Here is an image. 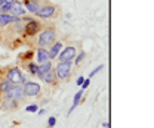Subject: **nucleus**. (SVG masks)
I'll list each match as a JSON object with an SVG mask.
<instances>
[{
  "label": "nucleus",
  "mask_w": 154,
  "mask_h": 128,
  "mask_svg": "<svg viewBox=\"0 0 154 128\" xmlns=\"http://www.w3.org/2000/svg\"><path fill=\"white\" fill-rule=\"evenodd\" d=\"M57 41V31L54 27H46L42 28V31L38 33L37 37V44L38 47H49Z\"/></svg>",
  "instance_id": "f257e3e1"
},
{
  "label": "nucleus",
  "mask_w": 154,
  "mask_h": 128,
  "mask_svg": "<svg viewBox=\"0 0 154 128\" xmlns=\"http://www.w3.org/2000/svg\"><path fill=\"white\" fill-rule=\"evenodd\" d=\"M3 94H5V102H11V100L21 102V100L25 99L22 84H12V87H11L6 93H3Z\"/></svg>",
  "instance_id": "f03ea898"
},
{
  "label": "nucleus",
  "mask_w": 154,
  "mask_h": 128,
  "mask_svg": "<svg viewBox=\"0 0 154 128\" xmlns=\"http://www.w3.org/2000/svg\"><path fill=\"white\" fill-rule=\"evenodd\" d=\"M73 62H58V65L54 68L55 74H57L58 81H67L71 75V69H73Z\"/></svg>",
  "instance_id": "7ed1b4c3"
},
{
  "label": "nucleus",
  "mask_w": 154,
  "mask_h": 128,
  "mask_svg": "<svg viewBox=\"0 0 154 128\" xmlns=\"http://www.w3.org/2000/svg\"><path fill=\"white\" fill-rule=\"evenodd\" d=\"M42 22H38L37 19H30V21H27V22H24V34H25V37H34L37 36L38 33L42 31Z\"/></svg>",
  "instance_id": "20e7f679"
},
{
  "label": "nucleus",
  "mask_w": 154,
  "mask_h": 128,
  "mask_svg": "<svg viewBox=\"0 0 154 128\" xmlns=\"http://www.w3.org/2000/svg\"><path fill=\"white\" fill-rule=\"evenodd\" d=\"M57 10H58V7L55 4L45 3V4L40 6V9L36 12V16H38V18H42V19H51V18H54V16H57Z\"/></svg>",
  "instance_id": "39448f33"
},
{
  "label": "nucleus",
  "mask_w": 154,
  "mask_h": 128,
  "mask_svg": "<svg viewBox=\"0 0 154 128\" xmlns=\"http://www.w3.org/2000/svg\"><path fill=\"white\" fill-rule=\"evenodd\" d=\"M6 78H8L12 84H24V83L27 81L25 75L22 74L21 68H18V66L11 68V69L8 71V74H6Z\"/></svg>",
  "instance_id": "423d86ee"
},
{
  "label": "nucleus",
  "mask_w": 154,
  "mask_h": 128,
  "mask_svg": "<svg viewBox=\"0 0 154 128\" xmlns=\"http://www.w3.org/2000/svg\"><path fill=\"white\" fill-rule=\"evenodd\" d=\"M22 89H24L25 97H36L42 92V86L38 83H34V81H25L22 84Z\"/></svg>",
  "instance_id": "0eeeda50"
},
{
  "label": "nucleus",
  "mask_w": 154,
  "mask_h": 128,
  "mask_svg": "<svg viewBox=\"0 0 154 128\" xmlns=\"http://www.w3.org/2000/svg\"><path fill=\"white\" fill-rule=\"evenodd\" d=\"M76 55H77L76 47L74 46H67V47L61 49V52L58 53V59H59V62H73Z\"/></svg>",
  "instance_id": "6e6552de"
},
{
  "label": "nucleus",
  "mask_w": 154,
  "mask_h": 128,
  "mask_svg": "<svg viewBox=\"0 0 154 128\" xmlns=\"http://www.w3.org/2000/svg\"><path fill=\"white\" fill-rule=\"evenodd\" d=\"M9 13L11 15H14V16H18V18H22V16H25L28 12H27V9L24 7V4L18 1V0H15L14 3H12V7H11V10H9Z\"/></svg>",
  "instance_id": "1a4fd4ad"
},
{
  "label": "nucleus",
  "mask_w": 154,
  "mask_h": 128,
  "mask_svg": "<svg viewBox=\"0 0 154 128\" xmlns=\"http://www.w3.org/2000/svg\"><path fill=\"white\" fill-rule=\"evenodd\" d=\"M36 60H37L38 65L52 60V59H51V55H49V50H48L46 47H37V50H36Z\"/></svg>",
  "instance_id": "9d476101"
},
{
  "label": "nucleus",
  "mask_w": 154,
  "mask_h": 128,
  "mask_svg": "<svg viewBox=\"0 0 154 128\" xmlns=\"http://www.w3.org/2000/svg\"><path fill=\"white\" fill-rule=\"evenodd\" d=\"M19 21H21V18L14 16L11 13H0V28L9 27L11 24H15V22H19Z\"/></svg>",
  "instance_id": "9b49d317"
},
{
  "label": "nucleus",
  "mask_w": 154,
  "mask_h": 128,
  "mask_svg": "<svg viewBox=\"0 0 154 128\" xmlns=\"http://www.w3.org/2000/svg\"><path fill=\"white\" fill-rule=\"evenodd\" d=\"M22 4H24V7L27 9V12L36 15V12L40 9V6H42V1H40V0H25V1H22Z\"/></svg>",
  "instance_id": "f8f14e48"
},
{
  "label": "nucleus",
  "mask_w": 154,
  "mask_h": 128,
  "mask_svg": "<svg viewBox=\"0 0 154 128\" xmlns=\"http://www.w3.org/2000/svg\"><path fill=\"white\" fill-rule=\"evenodd\" d=\"M42 81H45V83H46V84H49V86H57L58 84V78H57V74H55V69H54V68H51L48 72L43 75Z\"/></svg>",
  "instance_id": "ddd939ff"
},
{
  "label": "nucleus",
  "mask_w": 154,
  "mask_h": 128,
  "mask_svg": "<svg viewBox=\"0 0 154 128\" xmlns=\"http://www.w3.org/2000/svg\"><path fill=\"white\" fill-rule=\"evenodd\" d=\"M51 68H52V62H51V60H49V62H45V63H40V65H38V68H37V74H36V77L42 80V78H43V75L48 72Z\"/></svg>",
  "instance_id": "4468645a"
},
{
  "label": "nucleus",
  "mask_w": 154,
  "mask_h": 128,
  "mask_svg": "<svg viewBox=\"0 0 154 128\" xmlns=\"http://www.w3.org/2000/svg\"><path fill=\"white\" fill-rule=\"evenodd\" d=\"M64 46H62V43L61 41H55L52 46H51V49H49V55H51V59H55L58 56V53L61 52V49H62Z\"/></svg>",
  "instance_id": "2eb2a0df"
},
{
  "label": "nucleus",
  "mask_w": 154,
  "mask_h": 128,
  "mask_svg": "<svg viewBox=\"0 0 154 128\" xmlns=\"http://www.w3.org/2000/svg\"><path fill=\"white\" fill-rule=\"evenodd\" d=\"M83 94H85V92H83V90H80V92L76 93V96H74V100H73V105H71V108L68 109V115H71V113H73V110H74L77 106H79V103L82 102V97H83Z\"/></svg>",
  "instance_id": "dca6fc26"
},
{
  "label": "nucleus",
  "mask_w": 154,
  "mask_h": 128,
  "mask_svg": "<svg viewBox=\"0 0 154 128\" xmlns=\"http://www.w3.org/2000/svg\"><path fill=\"white\" fill-rule=\"evenodd\" d=\"M37 68H38L37 62H34V60L25 62V69H27V72L30 74V75H34V77H36V74H37Z\"/></svg>",
  "instance_id": "f3484780"
},
{
  "label": "nucleus",
  "mask_w": 154,
  "mask_h": 128,
  "mask_svg": "<svg viewBox=\"0 0 154 128\" xmlns=\"http://www.w3.org/2000/svg\"><path fill=\"white\" fill-rule=\"evenodd\" d=\"M11 87H12V83H11L6 77L0 80V93H6Z\"/></svg>",
  "instance_id": "a211bd4d"
},
{
  "label": "nucleus",
  "mask_w": 154,
  "mask_h": 128,
  "mask_svg": "<svg viewBox=\"0 0 154 128\" xmlns=\"http://www.w3.org/2000/svg\"><path fill=\"white\" fill-rule=\"evenodd\" d=\"M33 55H34L33 50H27L25 53L21 55V60H22V62H30V60L33 59Z\"/></svg>",
  "instance_id": "6ab92c4d"
},
{
  "label": "nucleus",
  "mask_w": 154,
  "mask_h": 128,
  "mask_svg": "<svg viewBox=\"0 0 154 128\" xmlns=\"http://www.w3.org/2000/svg\"><path fill=\"white\" fill-rule=\"evenodd\" d=\"M12 3H14V1H6L5 4H2V6H0V13H9V10H11V7H12Z\"/></svg>",
  "instance_id": "aec40b11"
},
{
  "label": "nucleus",
  "mask_w": 154,
  "mask_h": 128,
  "mask_svg": "<svg viewBox=\"0 0 154 128\" xmlns=\"http://www.w3.org/2000/svg\"><path fill=\"white\" fill-rule=\"evenodd\" d=\"M85 56H86V53H85V52H80V53L77 55V57H74V63H76V65H80V63L83 62Z\"/></svg>",
  "instance_id": "412c9836"
},
{
  "label": "nucleus",
  "mask_w": 154,
  "mask_h": 128,
  "mask_svg": "<svg viewBox=\"0 0 154 128\" xmlns=\"http://www.w3.org/2000/svg\"><path fill=\"white\" fill-rule=\"evenodd\" d=\"M102 69H104V65H99V66H96L95 69H94V71H92V72L89 74V78H92V77H95L96 74H98V72H101V71H102Z\"/></svg>",
  "instance_id": "4be33fe9"
},
{
  "label": "nucleus",
  "mask_w": 154,
  "mask_h": 128,
  "mask_svg": "<svg viewBox=\"0 0 154 128\" xmlns=\"http://www.w3.org/2000/svg\"><path fill=\"white\" fill-rule=\"evenodd\" d=\"M55 124H57V118H55V116H51V118L48 119V128H54Z\"/></svg>",
  "instance_id": "5701e85b"
},
{
  "label": "nucleus",
  "mask_w": 154,
  "mask_h": 128,
  "mask_svg": "<svg viewBox=\"0 0 154 128\" xmlns=\"http://www.w3.org/2000/svg\"><path fill=\"white\" fill-rule=\"evenodd\" d=\"M25 110H27V112H37V110H38V106L33 103V105H28V106L25 108Z\"/></svg>",
  "instance_id": "b1692460"
},
{
  "label": "nucleus",
  "mask_w": 154,
  "mask_h": 128,
  "mask_svg": "<svg viewBox=\"0 0 154 128\" xmlns=\"http://www.w3.org/2000/svg\"><path fill=\"white\" fill-rule=\"evenodd\" d=\"M89 84H91V78H85V81H83V84H82V90L85 92V90L89 87Z\"/></svg>",
  "instance_id": "393cba45"
},
{
  "label": "nucleus",
  "mask_w": 154,
  "mask_h": 128,
  "mask_svg": "<svg viewBox=\"0 0 154 128\" xmlns=\"http://www.w3.org/2000/svg\"><path fill=\"white\" fill-rule=\"evenodd\" d=\"M83 81H85V77H79V78H77V86H82V84H83Z\"/></svg>",
  "instance_id": "a878e982"
},
{
  "label": "nucleus",
  "mask_w": 154,
  "mask_h": 128,
  "mask_svg": "<svg viewBox=\"0 0 154 128\" xmlns=\"http://www.w3.org/2000/svg\"><path fill=\"white\" fill-rule=\"evenodd\" d=\"M45 112H46V109H38V110H37V113H38V115H43Z\"/></svg>",
  "instance_id": "bb28decb"
},
{
  "label": "nucleus",
  "mask_w": 154,
  "mask_h": 128,
  "mask_svg": "<svg viewBox=\"0 0 154 128\" xmlns=\"http://www.w3.org/2000/svg\"><path fill=\"white\" fill-rule=\"evenodd\" d=\"M102 127H104V128H108V127H110V124H108V122H102Z\"/></svg>",
  "instance_id": "cd10ccee"
},
{
  "label": "nucleus",
  "mask_w": 154,
  "mask_h": 128,
  "mask_svg": "<svg viewBox=\"0 0 154 128\" xmlns=\"http://www.w3.org/2000/svg\"><path fill=\"white\" fill-rule=\"evenodd\" d=\"M6 1H8V0H0V6H2V4H5Z\"/></svg>",
  "instance_id": "c85d7f7f"
}]
</instances>
